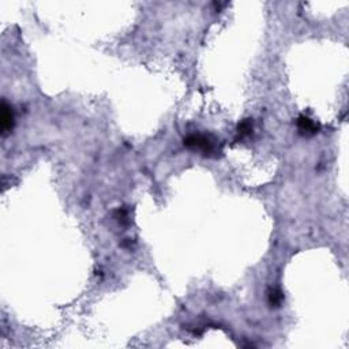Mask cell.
Wrapping results in <instances>:
<instances>
[{"mask_svg":"<svg viewBox=\"0 0 349 349\" xmlns=\"http://www.w3.org/2000/svg\"><path fill=\"white\" fill-rule=\"evenodd\" d=\"M185 146L194 149V150H201L205 153V155H213L217 153V145L216 142L208 135L202 134H191L185 139Z\"/></svg>","mask_w":349,"mask_h":349,"instance_id":"1","label":"cell"},{"mask_svg":"<svg viewBox=\"0 0 349 349\" xmlns=\"http://www.w3.org/2000/svg\"><path fill=\"white\" fill-rule=\"evenodd\" d=\"M238 132L239 135H240V138H243V136H247L250 135L252 132V123L250 119H246V120H243L240 124H239L238 127Z\"/></svg>","mask_w":349,"mask_h":349,"instance_id":"5","label":"cell"},{"mask_svg":"<svg viewBox=\"0 0 349 349\" xmlns=\"http://www.w3.org/2000/svg\"><path fill=\"white\" fill-rule=\"evenodd\" d=\"M13 127H14V112L7 102L3 101V104H2V132H3V135L10 132Z\"/></svg>","mask_w":349,"mask_h":349,"instance_id":"2","label":"cell"},{"mask_svg":"<svg viewBox=\"0 0 349 349\" xmlns=\"http://www.w3.org/2000/svg\"><path fill=\"white\" fill-rule=\"evenodd\" d=\"M284 300V295L276 288H270L267 292V301L272 307H280Z\"/></svg>","mask_w":349,"mask_h":349,"instance_id":"4","label":"cell"},{"mask_svg":"<svg viewBox=\"0 0 349 349\" xmlns=\"http://www.w3.org/2000/svg\"><path fill=\"white\" fill-rule=\"evenodd\" d=\"M297 128L304 135H314L319 130V126L310 117L300 116L297 119Z\"/></svg>","mask_w":349,"mask_h":349,"instance_id":"3","label":"cell"}]
</instances>
